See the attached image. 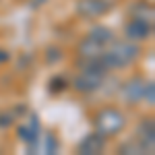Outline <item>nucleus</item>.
<instances>
[{
  "label": "nucleus",
  "mask_w": 155,
  "mask_h": 155,
  "mask_svg": "<svg viewBox=\"0 0 155 155\" xmlns=\"http://www.w3.org/2000/svg\"><path fill=\"white\" fill-rule=\"evenodd\" d=\"M143 99L147 101V104H149V106H153V101H155V87H153V83H147Z\"/></svg>",
  "instance_id": "f3484780"
},
{
  "label": "nucleus",
  "mask_w": 155,
  "mask_h": 155,
  "mask_svg": "<svg viewBox=\"0 0 155 155\" xmlns=\"http://www.w3.org/2000/svg\"><path fill=\"white\" fill-rule=\"evenodd\" d=\"M104 46H99L95 39H91V37L87 35L81 41V46H79V56L81 60H99L101 58V54H104Z\"/></svg>",
  "instance_id": "1a4fd4ad"
},
{
  "label": "nucleus",
  "mask_w": 155,
  "mask_h": 155,
  "mask_svg": "<svg viewBox=\"0 0 155 155\" xmlns=\"http://www.w3.org/2000/svg\"><path fill=\"white\" fill-rule=\"evenodd\" d=\"M46 60H48V64H56L58 60H62L60 48H48L46 50Z\"/></svg>",
  "instance_id": "dca6fc26"
},
{
  "label": "nucleus",
  "mask_w": 155,
  "mask_h": 155,
  "mask_svg": "<svg viewBox=\"0 0 155 155\" xmlns=\"http://www.w3.org/2000/svg\"><path fill=\"white\" fill-rule=\"evenodd\" d=\"M62 89H66V79L64 77H54L50 81V91L52 93H60Z\"/></svg>",
  "instance_id": "2eb2a0df"
},
{
  "label": "nucleus",
  "mask_w": 155,
  "mask_h": 155,
  "mask_svg": "<svg viewBox=\"0 0 155 155\" xmlns=\"http://www.w3.org/2000/svg\"><path fill=\"white\" fill-rule=\"evenodd\" d=\"M106 74L107 68L101 64V60H81V72L74 77L72 87L79 93H93L104 85Z\"/></svg>",
  "instance_id": "f03ea898"
},
{
  "label": "nucleus",
  "mask_w": 155,
  "mask_h": 155,
  "mask_svg": "<svg viewBox=\"0 0 155 155\" xmlns=\"http://www.w3.org/2000/svg\"><path fill=\"white\" fill-rule=\"evenodd\" d=\"M89 37L91 39H95L99 46H110L114 39H116V35H114V31L110 29V27H104V25H97V27H93L91 31H89Z\"/></svg>",
  "instance_id": "9b49d317"
},
{
  "label": "nucleus",
  "mask_w": 155,
  "mask_h": 155,
  "mask_svg": "<svg viewBox=\"0 0 155 155\" xmlns=\"http://www.w3.org/2000/svg\"><path fill=\"white\" fill-rule=\"evenodd\" d=\"M37 134H39V122H37V116H31V122L27 126H19V137L21 141L27 143L29 147H35L37 145Z\"/></svg>",
  "instance_id": "9d476101"
},
{
  "label": "nucleus",
  "mask_w": 155,
  "mask_h": 155,
  "mask_svg": "<svg viewBox=\"0 0 155 155\" xmlns=\"http://www.w3.org/2000/svg\"><path fill=\"white\" fill-rule=\"evenodd\" d=\"M145 87H147V81L143 77H132V79H128L126 83L122 85L120 95H122V99L126 104H139V101H143Z\"/></svg>",
  "instance_id": "423d86ee"
},
{
  "label": "nucleus",
  "mask_w": 155,
  "mask_h": 155,
  "mask_svg": "<svg viewBox=\"0 0 155 155\" xmlns=\"http://www.w3.org/2000/svg\"><path fill=\"white\" fill-rule=\"evenodd\" d=\"M114 8L112 0H77L74 11L85 19H99Z\"/></svg>",
  "instance_id": "20e7f679"
},
{
  "label": "nucleus",
  "mask_w": 155,
  "mask_h": 155,
  "mask_svg": "<svg viewBox=\"0 0 155 155\" xmlns=\"http://www.w3.org/2000/svg\"><path fill=\"white\" fill-rule=\"evenodd\" d=\"M8 60H11V54H8L6 50L0 48V64H2V62H8Z\"/></svg>",
  "instance_id": "6ab92c4d"
},
{
  "label": "nucleus",
  "mask_w": 155,
  "mask_h": 155,
  "mask_svg": "<svg viewBox=\"0 0 155 155\" xmlns=\"http://www.w3.org/2000/svg\"><path fill=\"white\" fill-rule=\"evenodd\" d=\"M139 54H141V48L137 46V41H128V39L126 41H116L114 39L110 46H106L99 60L107 71L110 68H124V66L132 64L139 58Z\"/></svg>",
  "instance_id": "f257e3e1"
},
{
  "label": "nucleus",
  "mask_w": 155,
  "mask_h": 155,
  "mask_svg": "<svg viewBox=\"0 0 155 155\" xmlns=\"http://www.w3.org/2000/svg\"><path fill=\"white\" fill-rule=\"evenodd\" d=\"M153 35V23L143 19H132L124 25V37L128 41H145Z\"/></svg>",
  "instance_id": "39448f33"
},
{
  "label": "nucleus",
  "mask_w": 155,
  "mask_h": 155,
  "mask_svg": "<svg viewBox=\"0 0 155 155\" xmlns=\"http://www.w3.org/2000/svg\"><path fill=\"white\" fill-rule=\"evenodd\" d=\"M12 122H15V116L11 112H2L0 114V128H8V126H12Z\"/></svg>",
  "instance_id": "a211bd4d"
},
{
  "label": "nucleus",
  "mask_w": 155,
  "mask_h": 155,
  "mask_svg": "<svg viewBox=\"0 0 155 155\" xmlns=\"http://www.w3.org/2000/svg\"><path fill=\"white\" fill-rule=\"evenodd\" d=\"M118 153H134V155H139V153H147V151L143 149V145L139 143L137 139H132V141H126V143L120 145Z\"/></svg>",
  "instance_id": "ddd939ff"
},
{
  "label": "nucleus",
  "mask_w": 155,
  "mask_h": 155,
  "mask_svg": "<svg viewBox=\"0 0 155 155\" xmlns=\"http://www.w3.org/2000/svg\"><path fill=\"white\" fill-rule=\"evenodd\" d=\"M104 149H106V137L99 134L97 130L87 134L83 141L79 143V147H77V151L83 155H95V153H101Z\"/></svg>",
  "instance_id": "6e6552de"
},
{
  "label": "nucleus",
  "mask_w": 155,
  "mask_h": 155,
  "mask_svg": "<svg viewBox=\"0 0 155 155\" xmlns=\"http://www.w3.org/2000/svg\"><path fill=\"white\" fill-rule=\"evenodd\" d=\"M130 17L132 19H143V21H151L153 23L155 11L149 2H137V4H132V8H130Z\"/></svg>",
  "instance_id": "f8f14e48"
},
{
  "label": "nucleus",
  "mask_w": 155,
  "mask_h": 155,
  "mask_svg": "<svg viewBox=\"0 0 155 155\" xmlns=\"http://www.w3.org/2000/svg\"><path fill=\"white\" fill-rule=\"evenodd\" d=\"M93 124H95V130L107 139V137H114V134L122 132V128L126 126V116L118 107H104L95 114Z\"/></svg>",
  "instance_id": "7ed1b4c3"
},
{
  "label": "nucleus",
  "mask_w": 155,
  "mask_h": 155,
  "mask_svg": "<svg viewBox=\"0 0 155 155\" xmlns=\"http://www.w3.org/2000/svg\"><path fill=\"white\" fill-rule=\"evenodd\" d=\"M137 141L143 145V149L147 153H153V149H155V122H153V118H145L137 126Z\"/></svg>",
  "instance_id": "0eeeda50"
},
{
  "label": "nucleus",
  "mask_w": 155,
  "mask_h": 155,
  "mask_svg": "<svg viewBox=\"0 0 155 155\" xmlns=\"http://www.w3.org/2000/svg\"><path fill=\"white\" fill-rule=\"evenodd\" d=\"M44 151L46 153H56L58 151V141H56L54 134H46V139H44Z\"/></svg>",
  "instance_id": "4468645a"
}]
</instances>
